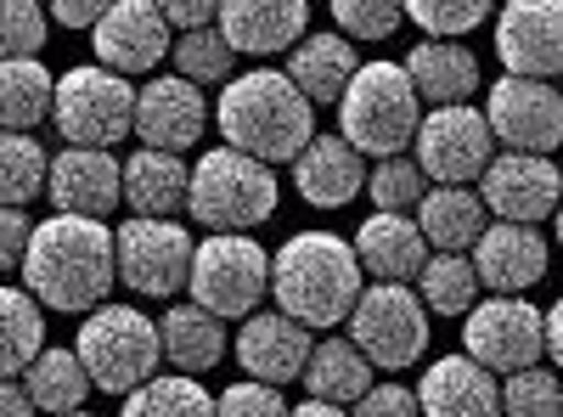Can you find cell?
<instances>
[{"label": "cell", "mask_w": 563, "mask_h": 417, "mask_svg": "<svg viewBox=\"0 0 563 417\" xmlns=\"http://www.w3.org/2000/svg\"><path fill=\"white\" fill-rule=\"evenodd\" d=\"M501 0H406V18L417 29H429L440 40H462L467 29H479L485 18H496Z\"/></svg>", "instance_id": "obj_39"}, {"label": "cell", "mask_w": 563, "mask_h": 417, "mask_svg": "<svg viewBox=\"0 0 563 417\" xmlns=\"http://www.w3.org/2000/svg\"><path fill=\"white\" fill-rule=\"evenodd\" d=\"M552 226H558V243H563V198H558V209H552Z\"/></svg>", "instance_id": "obj_50"}, {"label": "cell", "mask_w": 563, "mask_h": 417, "mask_svg": "<svg viewBox=\"0 0 563 417\" xmlns=\"http://www.w3.org/2000/svg\"><path fill=\"white\" fill-rule=\"evenodd\" d=\"M169 63L192 85H225L231 74H238V45L220 34V23H203V29H186L169 45Z\"/></svg>", "instance_id": "obj_36"}, {"label": "cell", "mask_w": 563, "mask_h": 417, "mask_svg": "<svg viewBox=\"0 0 563 417\" xmlns=\"http://www.w3.org/2000/svg\"><path fill=\"white\" fill-rule=\"evenodd\" d=\"M501 411L512 417H552L563 411V384L552 378V366H519V373H507L501 384Z\"/></svg>", "instance_id": "obj_40"}, {"label": "cell", "mask_w": 563, "mask_h": 417, "mask_svg": "<svg viewBox=\"0 0 563 417\" xmlns=\"http://www.w3.org/2000/svg\"><path fill=\"white\" fill-rule=\"evenodd\" d=\"M198 305H209L214 316L238 321L249 310H260V299L271 294V254L249 238V231H209L192 249V276H186Z\"/></svg>", "instance_id": "obj_9"}, {"label": "cell", "mask_w": 563, "mask_h": 417, "mask_svg": "<svg viewBox=\"0 0 563 417\" xmlns=\"http://www.w3.org/2000/svg\"><path fill=\"white\" fill-rule=\"evenodd\" d=\"M417 400H422V411H440V417H490V411H501V378L479 355L456 350L422 373Z\"/></svg>", "instance_id": "obj_23"}, {"label": "cell", "mask_w": 563, "mask_h": 417, "mask_svg": "<svg viewBox=\"0 0 563 417\" xmlns=\"http://www.w3.org/2000/svg\"><path fill=\"white\" fill-rule=\"evenodd\" d=\"M467 254H474L479 283L490 294H525V288H536L547 276V260H552V249H547L536 220H490Z\"/></svg>", "instance_id": "obj_20"}, {"label": "cell", "mask_w": 563, "mask_h": 417, "mask_svg": "<svg viewBox=\"0 0 563 417\" xmlns=\"http://www.w3.org/2000/svg\"><path fill=\"white\" fill-rule=\"evenodd\" d=\"M79 361H85V373L90 384H97L102 395H130L135 384H147L158 373V361H164V339H158V321H147L135 305H97V310H85L79 321V339H74Z\"/></svg>", "instance_id": "obj_6"}, {"label": "cell", "mask_w": 563, "mask_h": 417, "mask_svg": "<svg viewBox=\"0 0 563 417\" xmlns=\"http://www.w3.org/2000/svg\"><path fill=\"white\" fill-rule=\"evenodd\" d=\"M220 34L249 57L294 52L310 34V0H220Z\"/></svg>", "instance_id": "obj_22"}, {"label": "cell", "mask_w": 563, "mask_h": 417, "mask_svg": "<svg viewBox=\"0 0 563 417\" xmlns=\"http://www.w3.org/2000/svg\"><path fill=\"white\" fill-rule=\"evenodd\" d=\"M119 283V254L113 231L97 215H52L34 226L29 254H23V288L57 316L97 310Z\"/></svg>", "instance_id": "obj_1"}, {"label": "cell", "mask_w": 563, "mask_h": 417, "mask_svg": "<svg viewBox=\"0 0 563 417\" xmlns=\"http://www.w3.org/2000/svg\"><path fill=\"white\" fill-rule=\"evenodd\" d=\"M422 400H417V389H400V384H372L350 411H361V417H378V411H389V417H406V411H417Z\"/></svg>", "instance_id": "obj_45"}, {"label": "cell", "mask_w": 563, "mask_h": 417, "mask_svg": "<svg viewBox=\"0 0 563 417\" xmlns=\"http://www.w3.org/2000/svg\"><path fill=\"white\" fill-rule=\"evenodd\" d=\"M29 238H34L29 204H0V271H23Z\"/></svg>", "instance_id": "obj_44"}, {"label": "cell", "mask_w": 563, "mask_h": 417, "mask_svg": "<svg viewBox=\"0 0 563 417\" xmlns=\"http://www.w3.org/2000/svg\"><path fill=\"white\" fill-rule=\"evenodd\" d=\"M361 57H355V40L350 34H305L294 52H288V79L305 90L316 108H339L344 85L355 79Z\"/></svg>", "instance_id": "obj_27"}, {"label": "cell", "mask_w": 563, "mask_h": 417, "mask_svg": "<svg viewBox=\"0 0 563 417\" xmlns=\"http://www.w3.org/2000/svg\"><path fill=\"white\" fill-rule=\"evenodd\" d=\"M496 57L507 74L563 79V0H507L496 7Z\"/></svg>", "instance_id": "obj_16"}, {"label": "cell", "mask_w": 563, "mask_h": 417, "mask_svg": "<svg viewBox=\"0 0 563 417\" xmlns=\"http://www.w3.org/2000/svg\"><path fill=\"white\" fill-rule=\"evenodd\" d=\"M34 400L23 389V378H0V417H29Z\"/></svg>", "instance_id": "obj_48"}, {"label": "cell", "mask_w": 563, "mask_h": 417, "mask_svg": "<svg viewBox=\"0 0 563 417\" xmlns=\"http://www.w3.org/2000/svg\"><path fill=\"white\" fill-rule=\"evenodd\" d=\"M18 378H23L34 411H79L90 400V389H97L90 373H85V361H79V350H57V344H45Z\"/></svg>", "instance_id": "obj_31"}, {"label": "cell", "mask_w": 563, "mask_h": 417, "mask_svg": "<svg viewBox=\"0 0 563 417\" xmlns=\"http://www.w3.org/2000/svg\"><path fill=\"white\" fill-rule=\"evenodd\" d=\"M124 411L130 417H164V411H175V417H192V411H214V395L198 384V373H153L147 384H135L130 395H124Z\"/></svg>", "instance_id": "obj_37"}, {"label": "cell", "mask_w": 563, "mask_h": 417, "mask_svg": "<svg viewBox=\"0 0 563 417\" xmlns=\"http://www.w3.org/2000/svg\"><path fill=\"white\" fill-rule=\"evenodd\" d=\"M90 45H97V63H108L113 74L147 79L158 63H169L175 29L158 12V0H113L90 29Z\"/></svg>", "instance_id": "obj_14"}, {"label": "cell", "mask_w": 563, "mask_h": 417, "mask_svg": "<svg viewBox=\"0 0 563 417\" xmlns=\"http://www.w3.org/2000/svg\"><path fill=\"white\" fill-rule=\"evenodd\" d=\"M417 294L429 305V316H467L479 305L485 283H479V265L474 254H456V249H434L417 271Z\"/></svg>", "instance_id": "obj_33"}, {"label": "cell", "mask_w": 563, "mask_h": 417, "mask_svg": "<svg viewBox=\"0 0 563 417\" xmlns=\"http://www.w3.org/2000/svg\"><path fill=\"white\" fill-rule=\"evenodd\" d=\"M462 344L490 373H519V366L541 361V350H547V310H536L525 294H490L467 310Z\"/></svg>", "instance_id": "obj_13"}, {"label": "cell", "mask_w": 563, "mask_h": 417, "mask_svg": "<svg viewBox=\"0 0 563 417\" xmlns=\"http://www.w3.org/2000/svg\"><path fill=\"white\" fill-rule=\"evenodd\" d=\"M214 124L225 147H243L265 164H294L316 135V102L288 79V68H249L220 85Z\"/></svg>", "instance_id": "obj_2"}, {"label": "cell", "mask_w": 563, "mask_h": 417, "mask_svg": "<svg viewBox=\"0 0 563 417\" xmlns=\"http://www.w3.org/2000/svg\"><path fill=\"white\" fill-rule=\"evenodd\" d=\"M186 215L209 231H254L276 215V175L243 147H214L192 164Z\"/></svg>", "instance_id": "obj_5"}, {"label": "cell", "mask_w": 563, "mask_h": 417, "mask_svg": "<svg viewBox=\"0 0 563 417\" xmlns=\"http://www.w3.org/2000/svg\"><path fill=\"white\" fill-rule=\"evenodd\" d=\"M52 153L34 142V130H0V204H34L45 193Z\"/></svg>", "instance_id": "obj_35"}, {"label": "cell", "mask_w": 563, "mask_h": 417, "mask_svg": "<svg viewBox=\"0 0 563 417\" xmlns=\"http://www.w3.org/2000/svg\"><path fill=\"white\" fill-rule=\"evenodd\" d=\"M496 158V135L485 108H467V102H440L422 113L417 124V164L429 180H474L485 175V164Z\"/></svg>", "instance_id": "obj_11"}, {"label": "cell", "mask_w": 563, "mask_h": 417, "mask_svg": "<svg viewBox=\"0 0 563 417\" xmlns=\"http://www.w3.org/2000/svg\"><path fill=\"white\" fill-rule=\"evenodd\" d=\"M366 193H372V209H395V215H417L422 193H429V175H422L417 158L406 153H389L366 169Z\"/></svg>", "instance_id": "obj_38"}, {"label": "cell", "mask_w": 563, "mask_h": 417, "mask_svg": "<svg viewBox=\"0 0 563 417\" xmlns=\"http://www.w3.org/2000/svg\"><path fill=\"white\" fill-rule=\"evenodd\" d=\"M479 198L490 220H547L563 198V175L547 153H496L479 175Z\"/></svg>", "instance_id": "obj_17"}, {"label": "cell", "mask_w": 563, "mask_h": 417, "mask_svg": "<svg viewBox=\"0 0 563 417\" xmlns=\"http://www.w3.org/2000/svg\"><path fill=\"white\" fill-rule=\"evenodd\" d=\"M417 102L422 97H417L406 63H361L339 97V130L372 158L406 153L417 142V124H422Z\"/></svg>", "instance_id": "obj_4"}, {"label": "cell", "mask_w": 563, "mask_h": 417, "mask_svg": "<svg viewBox=\"0 0 563 417\" xmlns=\"http://www.w3.org/2000/svg\"><path fill=\"white\" fill-rule=\"evenodd\" d=\"M429 254L434 249L422 238V226L411 215H395V209H372L355 231V260L378 283H417V271Z\"/></svg>", "instance_id": "obj_24"}, {"label": "cell", "mask_w": 563, "mask_h": 417, "mask_svg": "<svg viewBox=\"0 0 563 417\" xmlns=\"http://www.w3.org/2000/svg\"><path fill=\"white\" fill-rule=\"evenodd\" d=\"M45 198H52V209H63V215H97V220H108L124 204V164L108 147L68 142L52 158V169H45Z\"/></svg>", "instance_id": "obj_18"}, {"label": "cell", "mask_w": 563, "mask_h": 417, "mask_svg": "<svg viewBox=\"0 0 563 417\" xmlns=\"http://www.w3.org/2000/svg\"><path fill=\"white\" fill-rule=\"evenodd\" d=\"M490 135L512 153H552L563 142V90L536 74H501L485 97Z\"/></svg>", "instance_id": "obj_12"}, {"label": "cell", "mask_w": 563, "mask_h": 417, "mask_svg": "<svg viewBox=\"0 0 563 417\" xmlns=\"http://www.w3.org/2000/svg\"><path fill=\"white\" fill-rule=\"evenodd\" d=\"M361 276L366 271L355 260V243H344L339 231H299L282 243V254H271V299L305 328L327 333L361 299Z\"/></svg>", "instance_id": "obj_3"}, {"label": "cell", "mask_w": 563, "mask_h": 417, "mask_svg": "<svg viewBox=\"0 0 563 417\" xmlns=\"http://www.w3.org/2000/svg\"><path fill=\"white\" fill-rule=\"evenodd\" d=\"M52 12L45 0H0V57H40Z\"/></svg>", "instance_id": "obj_41"}, {"label": "cell", "mask_w": 563, "mask_h": 417, "mask_svg": "<svg viewBox=\"0 0 563 417\" xmlns=\"http://www.w3.org/2000/svg\"><path fill=\"white\" fill-rule=\"evenodd\" d=\"M406 63V74H411V85H417V97L422 102H467L479 90V57L467 52L462 40H440V34H429L422 45H411V57H400Z\"/></svg>", "instance_id": "obj_25"}, {"label": "cell", "mask_w": 563, "mask_h": 417, "mask_svg": "<svg viewBox=\"0 0 563 417\" xmlns=\"http://www.w3.org/2000/svg\"><path fill=\"white\" fill-rule=\"evenodd\" d=\"M45 350V305L29 288H0V378H18Z\"/></svg>", "instance_id": "obj_34"}, {"label": "cell", "mask_w": 563, "mask_h": 417, "mask_svg": "<svg viewBox=\"0 0 563 417\" xmlns=\"http://www.w3.org/2000/svg\"><path fill=\"white\" fill-rule=\"evenodd\" d=\"M158 12L169 18L175 34H186V29L214 23V18H220V0H158Z\"/></svg>", "instance_id": "obj_46"}, {"label": "cell", "mask_w": 563, "mask_h": 417, "mask_svg": "<svg viewBox=\"0 0 563 417\" xmlns=\"http://www.w3.org/2000/svg\"><path fill=\"white\" fill-rule=\"evenodd\" d=\"M52 119L63 142L79 147H119L124 135H135V85L130 74H113L108 63H85L57 79Z\"/></svg>", "instance_id": "obj_7"}, {"label": "cell", "mask_w": 563, "mask_h": 417, "mask_svg": "<svg viewBox=\"0 0 563 417\" xmlns=\"http://www.w3.org/2000/svg\"><path fill=\"white\" fill-rule=\"evenodd\" d=\"M186 187H192V169H186L180 153L141 147V153L124 158V204H130V215H180Z\"/></svg>", "instance_id": "obj_29"}, {"label": "cell", "mask_w": 563, "mask_h": 417, "mask_svg": "<svg viewBox=\"0 0 563 417\" xmlns=\"http://www.w3.org/2000/svg\"><path fill=\"white\" fill-rule=\"evenodd\" d=\"M214 102H203V85H192L186 74H158L135 90V135L141 147H164V153H186L203 142Z\"/></svg>", "instance_id": "obj_15"}, {"label": "cell", "mask_w": 563, "mask_h": 417, "mask_svg": "<svg viewBox=\"0 0 563 417\" xmlns=\"http://www.w3.org/2000/svg\"><path fill=\"white\" fill-rule=\"evenodd\" d=\"M333 23L350 40H389L406 23V0H333Z\"/></svg>", "instance_id": "obj_42"}, {"label": "cell", "mask_w": 563, "mask_h": 417, "mask_svg": "<svg viewBox=\"0 0 563 417\" xmlns=\"http://www.w3.org/2000/svg\"><path fill=\"white\" fill-rule=\"evenodd\" d=\"M214 406L231 411V417H243V411H254V417H276V411H288V395H282V384H265V378H238Z\"/></svg>", "instance_id": "obj_43"}, {"label": "cell", "mask_w": 563, "mask_h": 417, "mask_svg": "<svg viewBox=\"0 0 563 417\" xmlns=\"http://www.w3.org/2000/svg\"><path fill=\"white\" fill-rule=\"evenodd\" d=\"M57 79L40 57H0V130H34L52 119Z\"/></svg>", "instance_id": "obj_32"}, {"label": "cell", "mask_w": 563, "mask_h": 417, "mask_svg": "<svg viewBox=\"0 0 563 417\" xmlns=\"http://www.w3.org/2000/svg\"><path fill=\"white\" fill-rule=\"evenodd\" d=\"M310 344H316V328H305L299 316L288 310H249L243 316V333H238V366L249 378H265V384H299L305 361H310Z\"/></svg>", "instance_id": "obj_19"}, {"label": "cell", "mask_w": 563, "mask_h": 417, "mask_svg": "<svg viewBox=\"0 0 563 417\" xmlns=\"http://www.w3.org/2000/svg\"><path fill=\"white\" fill-rule=\"evenodd\" d=\"M378 373V366H372L366 355H361V344L344 333V339H321V344H310V361H305V373H299V384L310 389V395H321V400H333V406H355Z\"/></svg>", "instance_id": "obj_30"}, {"label": "cell", "mask_w": 563, "mask_h": 417, "mask_svg": "<svg viewBox=\"0 0 563 417\" xmlns=\"http://www.w3.org/2000/svg\"><path fill=\"white\" fill-rule=\"evenodd\" d=\"M294 187L310 209H344L366 193V153L350 135H310L305 153L294 158Z\"/></svg>", "instance_id": "obj_21"}, {"label": "cell", "mask_w": 563, "mask_h": 417, "mask_svg": "<svg viewBox=\"0 0 563 417\" xmlns=\"http://www.w3.org/2000/svg\"><path fill=\"white\" fill-rule=\"evenodd\" d=\"M547 355L563 373V299H552V310H547Z\"/></svg>", "instance_id": "obj_49"}, {"label": "cell", "mask_w": 563, "mask_h": 417, "mask_svg": "<svg viewBox=\"0 0 563 417\" xmlns=\"http://www.w3.org/2000/svg\"><path fill=\"white\" fill-rule=\"evenodd\" d=\"M350 339L361 344V355L384 373H406L417 366V355L429 350V305H422L417 288L406 283H378V288H361V299L344 316Z\"/></svg>", "instance_id": "obj_8"}, {"label": "cell", "mask_w": 563, "mask_h": 417, "mask_svg": "<svg viewBox=\"0 0 563 417\" xmlns=\"http://www.w3.org/2000/svg\"><path fill=\"white\" fill-rule=\"evenodd\" d=\"M158 339H164V361L180 366V373H209V366L225 361V316H214L209 305L186 299V305H169L164 321H158Z\"/></svg>", "instance_id": "obj_28"}, {"label": "cell", "mask_w": 563, "mask_h": 417, "mask_svg": "<svg viewBox=\"0 0 563 417\" xmlns=\"http://www.w3.org/2000/svg\"><path fill=\"white\" fill-rule=\"evenodd\" d=\"M417 226H422V238H429V249L467 254V249L479 243V231L490 226V209H485L479 187H467V180H440V187L422 193Z\"/></svg>", "instance_id": "obj_26"}, {"label": "cell", "mask_w": 563, "mask_h": 417, "mask_svg": "<svg viewBox=\"0 0 563 417\" xmlns=\"http://www.w3.org/2000/svg\"><path fill=\"white\" fill-rule=\"evenodd\" d=\"M113 7V0H45V12H52L63 29H97V18Z\"/></svg>", "instance_id": "obj_47"}, {"label": "cell", "mask_w": 563, "mask_h": 417, "mask_svg": "<svg viewBox=\"0 0 563 417\" xmlns=\"http://www.w3.org/2000/svg\"><path fill=\"white\" fill-rule=\"evenodd\" d=\"M192 231L175 215H130L113 231V254H119V283L141 299H175L192 276Z\"/></svg>", "instance_id": "obj_10"}]
</instances>
